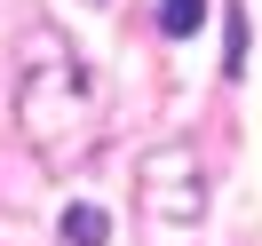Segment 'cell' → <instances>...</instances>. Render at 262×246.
<instances>
[{
  "mask_svg": "<svg viewBox=\"0 0 262 246\" xmlns=\"http://www.w3.org/2000/svg\"><path fill=\"white\" fill-rule=\"evenodd\" d=\"M103 238H112L103 207H64V246H103Z\"/></svg>",
  "mask_w": 262,
  "mask_h": 246,
  "instance_id": "2",
  "label": "cell"
},
{
  "mask_svg": "<svg viewBox=\"0 0 262 246\" xmlns=\"http://www.w3.org/2000/svg\"><path fill=\"white\" fill-rule=\"evenodd\" d=\"M16 135L32 143L40 167H80L103 143V96L96 72L64 48L56 32H24V64H16Z\"/></svg>",
  "mask_w": 262,
  "mask_h": 246,
  "instance_id": "1",
  "label": "cell"
},
{
  "mask_svg": "<svg viewBox=\"0 0 262 246\" xmlns=\"http://www.w3.org/2000/svg\"><path fill=\"white\" fill-rule=\"evenodd\" d=\"M199 24H207V0H159V32L167 40H191Z\"/></svg>",
  "mask_w": 262,
  "mask_h": 246,
  "instance_id": "3",
  "label": "cell"
}]
</instances>
